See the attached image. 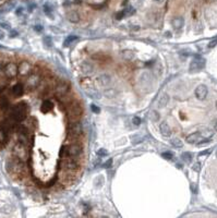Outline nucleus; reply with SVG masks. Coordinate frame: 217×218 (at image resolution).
<instances>
[{"label":"nucleus","instance_id":"nucleus-21","mask_svg":"<svg viewBox=\"0 0 217 218\" xmlns=\"http://www.w3.org/2000/svg\"><path fill=\"white\" fill-rule=\"evenodd\" d=\"M171 24H172V26H174L176 29H181V27L183 26L184 20L181 17H177V18H175V19H172V21H171Z\"/></svg>","mask_w":217,"mask_h":218},{"label":"nucleus","instance_id":"nucleus-33","mask_svg":"<svg viewBox=\"0 0 217 218\" xmlns=\"http://www.w3.org/2000/svg\"><path fill=\"white\" fill-rule=\"evenodd\" d=\"M93 58H94L95 60H98V61H106V60H108V59H109L107 56H105V55H102V54L95 55V56H93Z\"/></svg>","mask_w":217,"mask_h":218},{"label":"nucleus","instance_id":"nucleus-43","mask_svg":"<svg viewBox=\"0 0 217 218\" xmlns=\"http://www.w3.org/2000/svg\"><path fill=\"white\" fill-rule=\"evenodd\" d=\"M192 169L194 170V171H196V172H199V171L201 170V164L200 163H195V164L193 165Z\"/></svg>","mask_w":217,"mask_h":218},{"label":"nucleus","instance_id":"nucleus-22","mask_svg":"<svg viewBox=\"0 0 217 218\" xmlns=\"http://www.w3.org/2000/svg\"><path fill=\"white\" fill-rule=\"evenodd\" d=\"M8 141V131L4 127H0V144H4Z\"/></svg>","mask_w":217,"mask_h":218},{"label":"nucleus","instance_id":"nucleus-24","mask_svg":"<svg viewBox=\"0 0 217 218\" xmlns=\"http://www.w3.org/2000/svg\"><path fill=\"white\" fill-rule=\"evenodd\" d=\"M78 38H79V37L75 36V35H70V36H68V38L64 41V43H63V46H64V47H69L72 43H74L75 41H78Z\"/></svg>","mask_w":217,"mask_h":218},{"label":"nucleus","instance_id":"nucleus-1","mask_svg":"<svg viewBox=\"0 0 217 218\" xmlns=\"http://www.w3.org/2000/svg\"><path fill=\"white\" fill-rule=\"evenodd\" d=\"M6 168L8 170V172L12 176H22L24 172V161H20L17 157L13 156L7 161Z\"/></svg>","mask_w":217,"mask_h":218},{"label":"nucleus","instance_id":"nucleus-6","mask_svg":"<svg viewBox=\"0 0 217 218\" xmlns=\"http://www.w3.org/2000/svg\"><path fill=\"white\" fill-rule=\"evenodd\" d=\"M69 91H70V83L68 82V81L61 80L55 86V96L59 99L60 97L67 95L69 93Z\"/></svg>","mask_w":217,"mask_h":218},{"label":"nucleus","instance_id":"nucleus-8","mask_svg":"<svg viewBox=\"0 0 217 218\" xmlns=\"http://www.w3.org/2000/svg\"><path fill=\"white\" fill-rule=\"evenodd\" d=\"M59 165L62 167V168H66L68 170H75L80 167L79 163L76 161V158L74 157H66V158H61V161H59Z\"/></svg>","mask_w":217,"mask_h":218},{"label":"nucleus","instance_id":"nucleus-48","mask_svg":"<svg viewBox=\"0 0 217 218\" xmlns=\"http://www.w3.org/2000/svg\"><path fill=\"white\" fill-rule=\"evenodd\" d=\"M131 29H132V31H139V29H140V26H139V25H131Z\"/></svg>","mask_w":217,"mask_h":218},{"label":"nucleus","instance_id":"nucleus-45","mask_svg":"<svg viewBox=\"0 0 217 218\" xmlns=\"http://www.w3.org/2000/svg\"><path fill=\"white\" fill-rule=\"evenodd\" d=\"M56 181H57V177H55L52 180H50V181H48L46 183V186H51V185H54L55 183H56Z\"/></svg>","mask_w":217,"mask_h":218},{"label":"nucleus","instance_id":"nucleus-7","mask_svg":"<svg viewBox=\"0 0 217 218\" xmlns=\"http://www.w3.org/2000/svg\"><path fill=\"white\" fill-rule=\"evenodd\" d=\"M41 84V74L36 72V71H33L32 73L29 75V78L26 80V83L25 85L29 90H34L36 88Z\"/></svg>","mask_w":217,"mask_h":218},{"label":"nucleus","instance_id":"nucleus-41","mask_svg":"<svg viewBox=\"0 0 217 218\" xmlns=\"http://www.w3.org/2000/svg\"><path fill=\"white\" fill-rule=\"evenodd\" d=\"M132 123H133L134 125H140V124H141V119H140L139 117H133Z\"/></svg>","mask_w":217,"mask_h":218},{"label":"nucleus","instance_id":"nucleus-55","mask_svg":"<svg viewBox=\"0 0 217 218\" xmlns=\"http://www.w3.org/2000/svg\"><path fill=\"white\" fill-rule=\"evenodd\" d=\"M155 2H158V4H160V2H163L164 0H154Z\"/></svg>","mask_w":217,"mask_h":218},{"label":"nucleus","instance_id":"nucleus-2","mask_svg":"<svg viewBox=\"0 0 217 218\" xmlns=\"http://www.w3.org/2000/svg\"><path fill=\"white\" fill-rule=\"evenodd\" d=\"M27 112H29V108L26 106L25 103H19L17 105H14L11 109V114H10V117L14 119L17 122H21L26 118L27 116Z\"/></svg>","mask_w":217,"mask_h":218},{"label":"nucleus","instance_id":"nucleus-58","mask_svg":"<svg viewBox=\"0 0 217 218\" xmlns=\"http://www.w3.org/2000/svg\"><path fill=\"white\" fill-rule=\"evenodd\" d=\"M216 157H217V152H216Z\"/></svg>","mask_w":217,"mask_h":218},{"label":"nucleus","instance_id":"nucleus-17","mask_svg":"<svg viewBox=\"0 0 217 218\" xmlns=\"http://www.w3.org/2000/svg\"><path fill=\"white\" fill-rule=\"evenodd\" d=\"M110 76L107 75V74H102L97 78V83L99 84L100 86H108L109 83H110Z\"/></svg>","mask_w":217,"mask_h":218},{"label":"nucleus","instance_id":"nucleus-49","mask_svg":"<svg viewBox=\"0 0 217 218\" xmlns=\"http://www.w3.org/2000/svg\"><path fill=\"white\" fill-rule=\"evenodd\" d=\"M209 153H211V151H205V152H202V153H200V156H203V155H209Z\"/></svg>","mask_w":217,"mask_h":218},{"label":"nucleus","instance_id":"nucleus-12","mask_svg":"<svg viewBox=\"0 0 217 218\" xmlns=\"http://www.w3.org/2000/svg\"><path fill=\"white\" fill-rule=\"evenodd\" d=\"M205 67V60L202 59V58H195L193 59L191 63H190V71L192 72H196V71H200L201 69H203Z\"/></svg>","mask_w":217,"mask_h":218},{"label":"nucleus","instance_id":"nucleus-31","mask_svg":"<svg viewBox=\"0 0 217 218\" xmlns=\"http://www.w3.org/2000/svg\"><path fill=\"white\" fill-rule=\"evenodd\" d=\"M81 85L85 88H92V81H90V79H83L81 81Z\"/></svg>","mask_w":217,"mask_h":218},{"label":"nucleus","instance_id":"nucleus-13","mask_svg":"<svg viewBox=\"0 0 217 218\" xmlns=\"http://www.w3.org/2000/svg\"><path fill=\"white\" fill-rule=\"evenodd\" d=\"M195 96L196 98L200 99V100L205 99L206 96H207V87L205 85H199L195 88Z\"/></svg>","mask_w":217,"mask_h":218},{"label":"nucleus","instance_id":"nucleus-10","mask_svg":"<svg viewBox=\"0 0 217 218\" xmlns=\"http://www.w3.org/2000/svg\"><path fill=\"white\" fill-rule=\"evenodd\" d=\"M4 73L8 79L15 78L18 74V64L14 62H8L7 64H4Z\"/></svg>","mask_w":217,"mask_h":218},{"label":"nucleus","instance_id":"nucleus-26","mask_svg":"<svg viewBox=\"0 0 217 218\" xmlns=\"http://www.w3.org/2000/svg\"><path fill=\"white\" fill-rule=\"evenodd\" d=\"M122 57L125 58V60H132L134 58V54L132 50H123L122 51Z\"/></svg>","mask_w":217,"mask_h":218},{"label":"nucleus","instance_id":"nucleus-25","mask_svg":"<svg viewBox=\"0 0 217 218\" xmlns=\"http://www.w3.org/2000/svg\"><path fill=\"white\" fill-rule=\"evenodd\" d=\"M168 100H169V98H168V95L167 94H163L162 95V97L159 98L158 100V106L159 107H165L166 105H167Z\"/></svg>","mask_w":217,"mask_h":218},{"label":"nucleus","instance_id":"nucleus-23","mask_svg":"<svg viewBox=\"0 0 217 218\" xmlns=\"http://www.w3.org/2000/svg\"><path fill=\"white\" fill-rule=\"evenodd\" d=\"M93 70H94V68H93V66L91 64V63H88V62H84L83 64H82V72H83L84 74L92 73Z\"/></svg>","mask_w":217,"mask_h":218},{"label":"nucleus","instance_id":"nucleus-3","mask_svg":"<svg viewBox=\"0 0 217 218\" xmlns=\"http://www.w3.org/2000/svg\"><path fill=\"white\" fill-rule=\"evenodd\" d=\"M83 114V109L82 106L80 105V103L73 100L71 104L68 105V120L69 121H79L82 117Z\"/></svg>","mask_w":217,"mask_h":218},{"label":"nucleus","instance_id":"nucleus-35","mask_svg":"<svg viewBox=\"0 0 217 218\" xmlns=\"http://www.w3.org/2000/svg\"><path fill=\"white\" fill-rule=\"evenodd\" d=\"M44 43H45V45H46L47 47H51V46H52V41H51V39H50L48 36L44 37Z\"/></svg>","mask_w":217,"mask_h":218},{"label":"nucleus","instance_id":"nucleus-15","mask_svg":"<svg viewBox=\"0 0 217 218\" xmlns=\"http://www.w3.org/2000/svg\"><path fill=\"white\" fill-rule=\"evenodd\" d=\"M24 93V86L21 83H18L12 87V95L14 97H21Z\"/></svg>","mask_w":217,"mask_h":218},{"label":"nucleus","instance_id":"nucleus-56","mask_svg":"<svg viewBox=\"0 0 217 218\" xmlns=\"http://www.w3.org/2000/svg\"><path fill=\"white\" fill-rule=\"evenodd\" d=\"M177 168H182V166H181V165H179V164H178V165H177Z\"/></svg>","mask_w":217,"mask_h":218},{"label":"nucleus","instance_id":"nucleus-9","mask_svg":"<svg viewBox=\"0 0 217 218\" xmlns=\"http://www.w3.org/2000/svg\"><path fill=\"white\" fill-rule=\"evenodd\" d=\"M32 72H33V66L31 64V62L26 60L21 61L18 66V74H20L21 76H29Z\"/></svg>","mask_w":217,"mask_h":218},{"label":"nucleus","instance_id":"nucleus-46","mask_svg":"<svg viewBox=\"0 0 217 218\" xmlns=\"http://www.w3.org/2000/svg\"><path fill=\"white\" fill-rule=\"evenodd\" d=\"M216 45H217V39H214V41L209 43V48H214Z\"/></svg>","mask_w":217,"mask_h":218},{"label":"nucleus","instance_id":"nucleus-30","mask_svg":"<svg viewBox=\"0 0 217 218\" xmlns=\"http://www.w3.org/2000/svg\"><path fill=\"white\" fill-rule=\"evenodd\" d=\"M150 118L152 121H154V122H156V121H158L159 120V114L158 111L156 110H152L150 114Z\"/></svg>","mask_w":217,"mask_h":218},{"label":"nucleus","instance_id":"nucleus-20","mask_svg":"<svg viewBox=\"0 0 217 218\" xmlns=\"http://www.w3.org/2000/svg\"><path fill=\"white\" fill-rule=\"evenodd\" d=\"M52 108H54V104L51 103L50 100H44L42 104V106H41V110H42V112H44V114H47V112H49V111L52 110Z\"/></svg>","mask_w":217,"mask_h":218},{"label":"nucleus","instance_id":"nucleus-53","mask_svg":"<svg viewBox=\"0 0 217 218\" xmlns=\"http://www.w3.org/2000/svg\"><path fill=\"white\" fill-rule=\"evenodd\" d=\"M214 128H215V131L217 132V120L215 121V125H214Z\"/></svg>","mask_w":217,"mask_h":218},{"label":"nucleus","instance_id":"nucleus-37","mask_svg":"<svg viewBox=\"0 0 217 218\" xmlns=\"http://www.w3.org/2000/svg\"><path fill=\"white\" fill-rule=\"evenodd\" d=\"M162 156H163L164 158H166V159H171L172 156H174V154H172L171 152H165L162 154Z\"/></svg>","mask_w":217,"mask_h":218},{"label":"nucleus","instance_id":"nucleus-16","mask_svg":"<svg viewBox=\"0 0 217 218\" xmlns=\"http://www.w3.org/2000/svg\"><path fill=\"white\" fill-rule=\"evenodd\" d=\"M67 19L69 20V22L71 23H78L80 22V14L78 11L75 10H71L67 13Z\"/></svg>","mask_w":217,"mask_h":218},{"label":"nucleus","instance_id":"nucleus-38","mask_svg":"<svg viewBox=\"0 0 217 218\" xmlns=\"http://www.w3.org/2000/svg\"><path fill=\"white\" fill-rule=\"evenodd\" d=\"M105 7V4H91V8H93L94 10H102V9Z\"/></svg>","mask_w":217,"mask_h":218},{"label":"nucleus","instance_id":"nucleus-36","mask_svg":"<svg viewBox=\"0 0 217 218\" xmlns=\"http://www.w3.org/2000/svg\"><path fill=\"white\" fill-rule=\"evenodd\" d=\"M125 17V10H122V11H120V12L116 13V19H117V20H122Z\"/></svg>","mask_w":217,"mask_h":218},{"label":"nucleus","instance_id":"nucleus-18","mask_svg":"<svg viewBox=\"0 0 217 218\" xmlns=\"http://www.w3.org/2000/svg\"><path fill=\"white\" fill-rule=\"evenodd\" d=\"M10 108V100L7 96H0V109L2 111H7Z\"/></svg>","mask_w":217,"mask_h":218},{"label":"nucleus","instance_id":"nucleus-14","mask_svg":"<svg viewBox=\"0 0 217 218\" xmlns=\"http://www.w3.org/2000/svg\"><path fill=\"white\" fill-rule=\"evenodd\" d=\"M201 139H202V135H201L200 132H194V133L187 136L186 141L188 142L189 144H195V143H197V142L201 140Z\"/></svg>","mask_w":217,"mask_h":218},{"label":"nucleus","instance_id":"nucleus-52","mask_svg":"<svg viewBox=\"0 0 217 218\" xmlns=\"http://www.w3.org/2000/svg\"><path fill=\"white\" fill-rule=\"evenodd\" d=\"M4 33L0 29V38H4Z\"/></svg>","mask_w":217,"mask_h":218},{"label":"nucleus","instance_id":"nucleus-51","mask_svg":"<svg viewBox=\"0 0 217 218\" xmlns=\"http://www.w3.org/2000/svg\"><path fill=\"white\" fill-rule=\"evenodd\" d=\"M1 26H4V29H10V26H9L8 24H4V23H2V24H0Z\"/></svg>","mask_w":217,"mask_h":218},{"label":"nucleus","instance_id":"nucleus-11","mask_svg":"<svg viewBox=\"0 0 217 218\" xmlns=\"http://www.w3.org/2000/svg\"><path fill=\"white\" fill-rule=\"evenodd\" d=\"M82 146L78 143H72L71 145L68 146V155L70 157H74V158H78L82 155Z\"/></svg>","mask_w":217,"mask_h":218},{"label":"nucleus","instance_id":"nucleus-40","mask_svg":"<svg viewBox=\"0 0 217 218\" xmlns=\"http://www.w3.org/2000/svg\"><path fill=\"white\" fill-rule=\"evenodd\" d=\"M44 11H45V13H46L47 15H51V9H50V7L48 4L44 6Z\"/></svg>","mask_w":217,"mask_h":218},{"label":"nucleus","instance_id":"nucleus-28","mask_svg":"<svg viewBox=\"0 0 217 218\" xmlns=\"http://www.w3.org/2000/svg\"><path fill=\"white\" fill-rule=\"evenodd\" d=\"M181 158H182V161H186L187 164H190V163H191V161H192V154H191V153L186 152V153H183V154L181 155Z\"/></svg>","mask_w":217,"mask_h":218},{"label":"nucleus","instance_id":"nucleus-32","mask_svg":"<svg viewBox=\"0 0 217 218\" xmlns=\"http://www.w3.org/2000/svg\"><path fill=\"white\" fill-rule=\"evenodd\" d=\"M171 144L174 145L175 147H182V141L180 140V139H178V137H175V139H172L171 140Z\"/></svg>","mask_w":217,"mask_h":218},{"label":"nucleus","instance_id":"nucleus-4","mask_svg":"<svg viewBox=\"0 0 217 218\" xmlns=\"http://www.w3.org/2000/svg\"><path fill=\"white\" fill-rule=\"evenodd\" d=\"M12 154L13 156L17 157L18 159H20L22 161H26L29 157V152L27 149V146L22 142H18L17 144L14 145V147L12 149Z\"/></svg>","mask_w":217,"mask_h":218},{"label":"nucleus","instance_id":"nucleus-39","mask_svg":"<svg viewBox=\"0 0 217 218\" xmlns=\"http://www.w3.org/2000/svg\"><path fill=\"white\" fill-rule=\"evenodd\" d=\"M91 109H92V111H93V112H95V114H99V111H100L99 107H98V106H96V105H94V104H92V105H91Z\"/></svg>","mask_w":217,"mask_h":218},{"label":"nucleus","instance_id":"nucleus-44","mask_svg":"<svg viewBox=\"0 0 217 218\" xmlns=\"http://www.w3.org/2000/svg\"><path fill=\"white\" fill-rule=\"evenodd\" d=\"M111 164H113V159L110 158V159H108V161H107L104 165H103V167H104V168H109V167L111 166Z\"/></svg>","mask_w":217,"mask_h":218},{"label":"nucleus","instance_id":"nucleus-50","mask_svg":"<svg viewBox=\"0 0 217 218\" xmlns=\"http://www.w3.org/2000/svg\"><path fill=\"white\" fill-rule=\"evenodd\" d=\"M153 63H154V61H153V60H150V61H148V62H147V63H146L145 66H146V67H148V66H152V64H153Z\"/></svg>","mask_w":217,"mask_h":218},{"label":"nucleus","instance_id":"nucleus-27","mask_svg":"<svg viewBox=\"0 0 217 218\" xmlns=\"http://www.w3.org/2000/svg\"><path fill=\"white\" fill-rule=\"evenodd\" d=\"M59 157H60V158L69 157V155H68V146L63 145V146L60 147V151H59Z\"/></svg>","mask_w":217,"mask_h":218},{"label":"nucleus","instance_id":"nucleus-34","mask_svg":"<svg viewBox=\"0 0 217 218\" xmlns=\"http://www.w3.org/2000/svg\"><path fill=\"white\" fill-rule=\"evenodd\" d=\"M97 155L99 157H104V156H107L108 155V152L105 149V148H99L98 151H97Z\"/></svg>","mask_w":217,"mask_h":218},{"label":"nucleus","instance_id":"nucleus-54","mask_svg":"<svg viewBox=\"0 0 217 218\" xmlns=\"http://www.w3.org/2000/svg\"><path fill=\"white\" fill-rule=\"evenodd\" d=\"M82 0H74V4H81Z\"/></svg>","mask_w":217,"mask_h":218},{"label":"nucleus","instance_id":"nucleus-29","mask_svg":"<svg viewBox=\"0 0 217 218\" xmlns=\"http://www.w3.org/2000/svg\"><path fill=\"white\" fill-rule=\"evenodd\" d=\"M131 141H132V144L133 145H136V144H140L143 142V136L141 135H134L131 137Z\"/></svg>","mask_w":217,"mask_h":218},{"label":"nucleus","instance_id":"nucleus-5","mask_svg":"<svg viewBox=\"0 0 217 218\" xmlns=\"http://www.w3.org/2000/svg\"><path fill=\"white\" fill-rule=\"evenodd\" d=\"M83 129L82 124L79 121H70L68 124V137H72L73 140H76L79 136L82 135Z\"/></svg>","mask_w":217,"mask_h":218},{"label":"nucleus","instance_id":"nucleus-57","mask_svg":"<svg viewBox=\"0 0 217 218\" xmlns=\"http://www.w3.org/2000/svg\"><path fill=\"white\" fill-rule=\"evenodd\" d=\"M216 108H217V102H216Z\"/></svg>","mask_w":217,"mask_h":218},{"label":"nucleus","instance_id":"nucleus-47","mask_svg":"<svg viewBox=\"0 0 217 218\" xmlns=\"http://www.w3.org/2000/svg\"><path fill=\"white\" fill-rule=\"evenodd\" d=\"M35 31H37V32H42L43 26L42 25H36V26H35Z\"/></svg>","mask_w":217,"mask_h":218},{"label":"nucleus","instance_id":"nucleus-19","mask_svg":"<svg viewBox=\"0 0 217 218\" xmlns=\"http://www.w3.org/2000/svg\"><path fill=\"white\" fill-rule=\"evenodd\" d=\"M159 129H160V133H162L164 136L168 137V136L171 135V129H170V127L168 125L167 122H162L160 125H159Z\"/></svg>","mask_w":217,"mask_h":218},{"label":"nucleus","instance_id":"nucleus-42","mask_svg":"<svg viewBox=\"0 0 217 218\" xmlns=\"http://www.w3.org/2000/svg\"><path fill=\"white\" fill-rule=\"evenodd\" d=\"M135 12V10H134L133 8H130V9H125V15H132L133 13Z\"/></svg>","mask_w":217,"mask_h":218}]
</instances>
